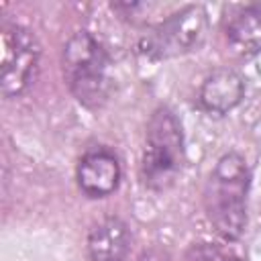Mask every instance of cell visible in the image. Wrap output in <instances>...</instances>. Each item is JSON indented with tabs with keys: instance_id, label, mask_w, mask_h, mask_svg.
<instances>
[{
	"instance_id": "12",
	"label": "cell",
	"mask_w": 261,
	"mask_h": 261,
	"mask_svg": "<svg viewBox=\"0 0 261 261\" xmlns=\"http://www.w3.org/2000/svg\"><path fill=\"white\" fill-rule=\"evenodd\" d=\"M224 261H241V259H237V257H232V255H226Z\"/></svg>"
},
{
	"instance_id": "9",
	"label": "cell",
	"mask_w": 261,
	"mask_h": 261,
	"mask_svg": "<svg viewBox=\"0 0 261 261\" xmlns=\"http://www.w3.org/2000/svg\"><path fill=\"white\" fill-rule=\"evenodd\" d=\"M228 49L239 57L261 53V2L239 8L224 29Z\"/></svg>"
},
{
	"instance_id": "4",
	"label": "cell",
	"mask_w": 261,
	"mask_h": 261,
	"mask_svg": "<svg viewBox=\"0 0 261 261\" xmlns=\"http://www.w3.org/2000/svg\"><path fill=\"white\" fill-rule=\"evenodd\" d=\"M208 37V12L200 4H188L161 18L141 39L139 49L147 59L161 61L198 51Z\"/></svg>"
},
{
	"instance_id": "6",
	"label": "cell",
	"mask_w": 261,
	"mask_h": 261,
	"mask_svg": "<svg viewBox=\"0 0 261 261\" xmlns=\"http://www.w3.org/2000/svg\"><path fill=\"white\" fill-rule=\"evenodd\" d=\"M122 169L116 153L108 147H92L88 149L77 165H75V179L77 188L88 198H106L114 194L120 186Z\"/></svg>"
},
{
	"instance_id": "7",
	"label": "cell",
	"mask_w": 261,
	"mask_h": 261,
	"mask_svg": "<svg viewBox=\"0 0 261 261\" xmlns=\"http://www.w3.org/2000/svg\"><path fill=\"white\" fill-rule=\"evenodd\" d=\"M245 98V80L232 67H216L212 69L200 90L198 102L206 112L212 114H226L237 108Z\"/></svg>"
},
{
	"instance_id": "11",
	"label": "cell",
	"mask_w": 261,
	"mask_h": 261,
	"mask_svg": "<svg viewBox=\"0 0 261 261\" xmlns=\"http://www.w3.org/2000/svg\"><path fill=\"white\" fill-rule=\"evenodd\" d=\"M139 261H167V255L161 253L159 249H151V251L143 253V255L139 257Z\"/></svg>"
},
{
	"instance_id": "1",
	"label": "cell",
	"mask_w": 261,
	"mask_h": 261,
	"mask_svg": "<svg viewBox=\"0 0 261 261\" xmlns=\"http://www.w3.org/2000/svg\"><path fill=\"white\" fill-rule=\"evenodd\" d=\"M251 169L239 151L220 155L204 186V210L214 232L226 241H239L247 226V198Z\"/></svg>"
},
{
	"instance_id": "3",
	"label": "cell",
	"mask_w": 261,
	"mask_h": 261,
	"mask_svg": "<svg viewBox=\"0 0 261 261\" xmlns=\"http://www.w3.org/2000/svg\"><path fill=\"white\" fill-rule=\"evenodd\" d=\"M186 147L184 130L175 112L167 106H159L145 130V149L141 157V179L145 188L153 192L169 190L184 167Z\"/></svg>"
},
{
	"instance_id": "10",
	"label": "cell",
	"mask_w": 261,
	"mask_h": 261,
	"mask_svg": "<svg viewBox=\"0 0 261 261\" xmlns=\"http://www.w3.org/2000/svg\"><path fill=\"white\" fill-rule=\"evenodd\" d=\"M226 253L212 245V243H194L186 255H184V261H224Z\"/></svg>"
},
{
	"instance_id": "5",
	"label": "cell",
	"mask_w": 261,
	"mask_h": 261,
	"mask_svg": "<svg viewBox=\"0 0 261 261\" xmlns=\"http://www.w3.org/2000/svg\"><path fill=\"white\" fill-rule=\"evenodd\" d=\"M0 39V90L4 98H18L37 77L41 43L31 29L16 22H4Z\"/></svg>"
},
{
	"instance_id": "8",
	"label": "cell",
	"mask_w": 261,
	"mask_h": 261,
	"mask_svg": "<svg viewBox=\"0 0 261 261\" xmlns=\"http://www.w3.org/2000/svg\"><path fill=\"white\" fill-rule=\"evenodd\" d=\"M133 234L128 224L118 216H106L90 228L86 249L90 261H124Z\"/></svg>"
},
{
	"instance_id": "2",
	"label": "cell",
	"mask_w": 261,
	"mask_h": 261,
	"mask_svg": "<svg viewBox=\"0 0 261 261\" xmlns=\"http://www.w3.org/2000/svg\"><path fill=\"white\" fill-rule=\"evenodd\" d=\"M61 71L71 96L86 108L106 104L112 88L110 59L102 43L90 31H75L61 49Z\"/></svg>"
}]
</instances>
